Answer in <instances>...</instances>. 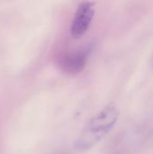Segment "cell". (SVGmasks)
Segmentation results:
<instances>
[{
	"label": "cell",
	"mask_w": 153,
	"mask_h": 154,
	"mask_svg": "<svg viewBox=\"0 0 153 154\" xmlns=\"http://www.w3.org/2000/svg\"><path fill=\"white\" fill-rule=\"evenodd\" d=\"M119 111L115 106H107L93 116L83 128L75 142V147L80 151L89 150L99 143L115 125Z\"/></svg>",
	"instance_id": "1"
},
{
	"label": "cell",
	"mask_w": 153,
	"mask_h": 154,
	"mask_svg": "<svg viewBox=\"0 0 153 154\" xmlns=\"http://www.w3.org/2000/svg\"><path fill=\"white\" fill-rule=\"evenodd\" d=\"M93 45L87 44L81 48L74 50L67 54H64L60 61L61 69L71 75L80 73L87 66V60L92 53Z\"/></svg>",
	"instance_id": "3"
},
{
	"label": "cell",
	"mask_w": 153,
	"mask_h": 154,
	"mask_svg": "<svg viewBox=\"0 0 153 154\" xmlns=\"http://www.w3.org/2000/svg\"><path fill=\"white\" fill-rule=\"evenodd\" d=\"M96 8L93 2H82L77 8L70 24V34L75 39L85 35L95 17Z\"/></svg>",
	"instance_id": "2"
}]
</instances>
